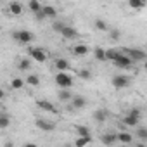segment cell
<instances>
[{
  "mask_svg": "<svg viewBox=\"0 0 147 147\" xmlns=\"http://www.w3.org/2000/svg\"><path fill=\"white\" fill-rule=\"evenodd\" d=\"M18 67H19L21 71H28V69L31 67V61H30V59H21V61L18 62Z\"/></svg>",
  "mask_w": 147,
  "mask_h": 147,
  "instance_id": "obj_26",
  "label": "cell"
},
{
  "mask_svg": "<svg viewBox=\"0 0 147 147\" xmlns=\"http://www.w3.org/2000/svg\"><path fill=\"white\" fill-rule=\"evenodd\" d=\"M61 35L64 36V38H67V40H75V38H78L80 36V33L73 28V26H67V24H64V28L61 30Z\"/></svg>",
  "mask_w": 147,
  "mask_h": 147,
  "instance_id": "obj_7",
  "label": "cell"
},
{
  "mask_svg": "<svg viewBox=\"0 0 147 147\" xmlns=\"http://www.w3.org/2000/svg\"><path fill=\"white\" fill-rule=\"evenodd\" d=\"M107 116H109V113H107L106 109H97V111L94 113V119H95L97 123H104V121L107 119Z\"/></svg>",
  "mask_w": 147,
  "mask_h": 147,
  "instance_id": "obj_15",
  "label": "cell"
},
{
  "mask_svg": "<svg viewBox=\"0 0 147 147\" xmlns=\"http://www.w3.org/2000/svg\"><path fill=\"white\" fill-rule=\"evenodd\" d=\"M78 78H82V80H92V71L90 69H80L78 71Z\"/></svg>",
  "mask_w": 147,
  "mask_h": 147,
  "instance_id": "obj_30",
  "label": "cell"
},
{
  "mask_svg": "<svg viewBox=\"0 0 147 147\" xmlns=\"http://www.w3.org/2000/svg\"><path fill=\"white\" fill-rule=\"evenodd\" d=\"M113 62H114V66H118V67H121V69H128V67H131V64H133V61H131L125 52H121Z\"/></svg>",
  "mask_w": 147,
  "mask_h": 147,
  "instance_id": "obj_5",
  "label": "cell"
},
{
  "mask_svg": "<svg viewBox=\"0 0 147 147\" xmlns=\"http://www.w3.org/2000/svg\"><path fill=\"white\" fill-rule=\"evenodd\" d=\"M128 5L135 11H140L145 7V0H128Z\"/></svg>",
  "mask_w": 147,
  "mask_h": 147,
  "instance_id": "obj_22",
  "label": "cell"
},
{
  "mask_svg": "<svg viewBox=\"0 0 147 147\" xmlns=\"http://www.w3.org/2000/svg\"><path fill=\"white\" fill-rule=\"evenodd\" d=\"M130 114H133L135 118H140V109H137V107H133V109L130 111Z\"/></svg>",
  "mask_w": 147,
  "mask_h": 147,
  "instance_id": "obj_36",
  "label": "cell"
},
{
  "mask_svg": "<svg viewBox=\"0 0 147 147\" xmlns=\"http://www.w3.org/2000/svg\"><path fill=\"white\" fill-rule=\"evenodd\" d=\"M100 142L106 144V145L116 144V133H106V135H102V137H100Z\"/></svg>",
  "mask_w": 147,
  "mask_h": 147,
  "instance_id": "obj_18",
  "label": "cell"
},
{
  "mask_svg": "<svg viewBox=\"0 0 147 147\" xmlns=\"http://www.w3.org/2000/svg\"><path fill=\"white\" fill-rule=\"evenodd\" d=\"M36 107H40L42 111L52 113V114H55V113H57V107H55L52 102H49V100H43V99H38V100H36Z\"/></svg>",
  "mask_w": 147,
  "mask_h": 147,
  "instance_id": "obj_8",
  "label": "cell"
},
{
  "mask_svg": "<svg viewBox=\"0 0 147 147\" xmlns=\"http://www.w3.org/2000/svg\"><path fill=\"white\" fill-rule=\"evenodd\" d=\"M24 85H26V82H24L23 78H12V80H11V88H12V90H21Z\"/></svg>",
  "mask_w": 147,
  "mask_h": 147,
  "instance_id": "obj_21",
  "label": "cell"
},
{
  "mask_svg": "<svg viewBox=\"0 0 147 147\" xmlns=\"http://www.w3.org/2000/svg\"><path fill=\"white\" fill-rule=\"evenodd\" d=\"M55 67H57L59 71H67V69H69V62H67L66 59H57V61H55Z\"/></svg>",
  "mask_w": 147,
  "mask_h": 147,
  "instance_id": "obj_25",
  "label": "cell"
},
{
  "mask_svg": "<svg viewBox=\"0 0 147 147\" xmlns=\"http://www.w3.org/2000/svg\"><path fill=\"white\" fill-rule=\"evenodd\" d=\"M55 83L61 88H71L73 87V76L69 75L67 71H59L55 75Z\"/></svg>",
  "mask_w": 147,
  "mask_h": 147,
  "instance_id": "obj_1",
  "label": "cell"
},
{
  "mask_svg": "<svg viewBox=\"0 0 147 147\" xmlns=\"http://www.w3.org/2000/svg\"><path fill=\"white\" fill-rule=\"evenodd\" d=\"M116 142H119V144H131L133 142V135L119 131V133H116Z\"/></svg>",
  "mask_w": 147,
  "mask_h": 147,
  "instance_id": "obj_13",
  "label": "cell"
},
{
  "mask_svg": "<svg viewBox=\"0 0 147 147\" xmlns=\"http://www.w3.org/2000/svg\"><path fill=\"white\" fill-rule=\"evenodd\" d=\"M95 28H97L99 31H109L107 23H106V21H102V19H97V21H95Z\"/></svg>",
  "mask_w": 147,
  "mask_h": 147,
  "instance_id": "obj_31",
  "label": "cell"
},
{
  "mask_svg": "<svg viewBox=\"0 0 147 147\" xmlns=\"http://www.w3.org/2000/svg\"><path fill=\"white\" fill-rule=\"evenodd\" d=\"M28 9L35 14V12H38L40 9H42V4H40V0H30L28 2Z\"/></svg>",
  "mask_w": 147,
  "mask_h": 147,
  "instance_id": "obj_24",
  "label": "cell"
},
{
  "mask_svg": "<svg viewBox=\"0 0 147 147\" xmlns=\"http://www.w3.org/2000/svg\"><path fill=\"white\" fill-rule=\"evenodd\" d=\"M76 133L80 135V137H87V135H90V130H88V126H83V125H76Z\"/></svg>",
  "mask_w": 147,
  "mask_h": 147,
  "instance_id": "obj_28",
  "label": "cell"
},
{
  "mask_svg": "<svg viewBox=\"0 0 147 147\" xmlns=\"http://www.w3.org/2000/svg\"><path fill=\"white\" fill-rule=\"evenodd\" d=\"M90 142H92V137H90V135H87V137H80V135H78V138H76L75 144H76L78 147H82V145H87V144H90Z\"/></svg>",
  "mask_w": 147,
  "mask_h": 147,
  "instance_id": "obj_29",
  "label": "cell"
},
{
  "mask_svg": "<svg viewBox=\"0 0 147 147\" xmlns=\"http://www.w3.org/2000/svg\"><path fill=\"white\" fill-rule=\"evenodd\" d=\"M28 54H30V57H31L33 61H36V62H45V61H47V54H45V50L40 49V47H31V49H28Z\"/></svg>",
  "mask_w": 147,
  "mask_h": 147,
  "instance_id": "obj_3",
  "label": "cell"
},
{
  "mask_svg": "<svg viewBox=\"0 0 147 147\" xmlns=\"http://www.w3.org/2000/svg\"><path fill=\"white\" fill-rule=\"evenodd\" d=\"M9 12H11L12 16H21V14H23V5H21L19 2H11V4H9Z\"/></svg>",
  "mask_w": 147,
  "mask_h": 147,
  "instance_id": "obj_14",
  "label": "cell"
},
{
  "mask_svg": "<svg viewBox=\"0 0 147 147\" xmlns=\"http://www.w3.org/2000/svg\"><path fill=\"white\" fill-rule=\"evenodd\" d=\"M138 119H140V118H135L133 114L128 113V114L123 118V123H125L126 126H137V125H138Z\"/></svg>",
  "mask_w": 147,
  "mask_h": 147,
  "instance_id": "obj_17",
  "label": "cell"
},
{
  "mask_svg": "<svg viewBox=\"0 0 147 147\" xmlns=\"http://www.w3.org/2000/svg\"><path fill=\"white\" fill-rule=\"evenodd\" d=\"M24 82H26L28 85H31V87H38V85H40V78H38L36 75H30Z\"/></svg>",
  "mask_w": 147,
  "mask_h": 147,
  "instance_id": "obj_27",
  "label": "cell"
},
{
  "mask_svg": "<svg viewBox=\"0 0 147 147\" xmlns=\"http://www.w3.org/2000/svg\"><path fill=\"white\" fill-rule=\"evenodd\" d=\"M35 19H36V21H43V19H47V18L43 16V12H42V9H40L38 12H35Z\"/></svg>",
  "mask_w": 147,
  "mask_h": 147,
  "instance_id": "obj_35",
  "label": "cell"
},
{
  "mask_svg": "<svg viewBox=\"0 0 147 147\" xmlns=\"http://www.w3.org/2000/svg\"><path fill=\"white\" fill-rule=\"evenodd\" d=\"M12 38H14L18 43L26 45V43H31V42H33L35 35H33L31 31H28V30H18V31H14V33H12Z\"/></svg>",
  "mask_w": 147,
  "mask_h": 147,
  "instance_id": "obj_2",
  "label": "cell"
},
{
  "mask_svg": "<svg viewBox=\"0 0 147 147\" xmlns=\"http://www.w3.org/2000/svg\"><path fill=\"white\" fill-rule=\"evenodd\" d=\"M109 36H111L113 40H119V36H121V31H119L118 28H114V30H109Z\"/></svg>",
  "mask_w": 147,
  "mask_h": 147,
  "instance_id": "obj_32",
  "label": "cell"
},
{
  "mask_svg": "<svg viewBox=\"0 0 147 147\" xmlns=\"http://www.w3.org/2000/svg\"><path fill=\"white\" fill-rule=\"evenodd\" d=\"M137 137L142 140H147V128H138L137 130Z\"/></svg>",
  "mask_w": 147,
  "mask_h": 147,
  "instance_id": "obj_33",
  "label": "cell"
},
{
  "mask_svg": "<svg viewBox=\"0 0 147 147\" xmlns=\"http://www.w3.org/2000/svg\"><path fill=\"white\" fill-rule=\"evenodd\" d=\"M52 28H54V31H57V33H61V30L64 28V23H61V21H57V23H54V24H52Z\"/></svg>",
  "mask_w": 147,
  "mask_h": 147,
  "instance_id": "obj_34",
  "label": "cell"
},
{
  "mask_svg": "<svg viewBox=\"0 0 147 147\" xmlns=\"http://www.w3.org/2000/svg\"><path fill=\"white\" fill-rule=\"evenodd\" d=\"M119 54H121L119 49H107V50H106V61H111V62H113Z\"/></svg>",
  "mask_w": 147,
  "mask_h": 147,
  "instance_id": "obj_20",
  "label": "cell"
},
{
  "mask_svg": "<svg viewBox=\"0 0 147 147\" xmlns=\"http://www.w3.org/2000/svg\"><path fill=\"white\" fill-rule=\"evenodd\" d=\"M111 83H113V87L118 88V90H119V88H126V87L130 85V78L125 76V75H116V76H113Z\"/></svg>",
  "mask_w": 147,
  "mask_h": 147,
  "instance_id": "obj_6",
  "label": "cell"
},
{
  "mask_svg": "<svg viewBox=\"0 0 147 147\" xmlns=\"http://www.w3.org/2000/svg\"><path fill=\"white\" fill-rule=\"evenodd\" d=\"M88 52H90V49H88V45H85V43H78V45L73 47V54L78 55V57H83V55H87Z\"/></svg>",
  "mask_w": 147,
  "mask_h": 147,
  "instance_id": "obj_11",
  "label": "cell"
},
{
  "mask_svg": "<svg viewBox=\"0 0 147 147\" xmlns=\"http://www.w3.org/2000/svg\"><path fill=\"white\" fill-rule=\"evenodd\" d=\"M94 55H95V59L100 61V62L106 61V50H104L102 47H95V49H94Z\"/></svg>",
  "mask_w": 147,
  "mask_h": 147,
  "instance_id": "obj_23",
  "label": "cell"
},
{
  "mask_svg": "<svg viewBox=\"0 0 147 147\" xmlns=\"http://www.w3.org/2000/svg\"><path fill=\"white\" fill-rule=\"evenodd\" d=\"M11 125V118L7 113H0V130H5Z\"/></svg>",
  "mask_w": 147,
  "mask_h": 147,
  "instance_id": "obj_19",
  "label": "cell"
},
{
  "mask_svg": "<svg viewBox=\"0 0 147 147\" xmlns=\"http://www.w3.org/2000/svg\"><path fill=\"white\" fill-rule=\"evenodd\" d=\"M42 12L49 19H55V16H57V9L52 7V5H42Z\"/></svg>",
  "mask_w": 147,
  "mask_h": 147,
  "instance_id": "obj_12",
  "label": "cell"
},
{
  "mask_svg": "<svg viewBox=\"0 0 147 147\" xmlns=\"http://www.w3.org/2000/svg\"><path fill=\"white\" fill-rule=\"evenodd\" d=\"M123 52H125L133 62H137V61H145V52H144L142 49H123Z\"/></svg>",
  "mask_w": 147,
  "mask_h": 147,
  "instance_id": "obj_4",
  "label": "cell"
},
{
  "mask_svg": "<svg viewBox=\"0 0 147 147\" xmlns=\"http://www.w3.org/2000/svg\"><path fill=\"white\" fill-rule=\"evenodd\" d=\"M35 125H36V128H40V130H43V131H52V130L55 128V123H52V121H49V119H43V118H38V119L35 121Z\"/></svg>",
  "mask_w": 147,
  "mask_h": 147,
  "instance_id": "obj_9",
  "label": "cell"
},
{
  "mask_svg": "<svg viewBox=\"0 0 147 147\" xmlns=\"http://www.w3.org/2000/svg\"><path fill=\"white\" fill-rule=\"evenodd\" d=\"M71 97H73V94L69 92V88H61V92L57 94V99L61 102H67V100H71Z\"/></svg>",
  "mask_w": 147,
  "mask_h": 147,
  "instance_id": "obj_16",
  "label": "cell"
},
{
  "mask_svg": "<svg viewBox=\"0 0 147 147\" xmlns=\"http://www.w3.org/2000/svg\"><path fill=\"white\" fill-rule=\"evenodd\" d=\"M71 106L75 107V109H82L87 106V99L83 95H73L71 97Z\"/></svg>",
  "mask_w": 147,
  "mask_h": 147,
  "instance_id": "obj_10",
  "label": "cell"
},
{
  "mask_svg": "<svg viewBox=\"0 0 147 147\" xmlns=\"http://www.w3.org/2000/svg\"><path fill=\"white\" fill-rule=\"evenodd\" d=\"M4 97H5V92H4L2 88H0V100H4Z\"/></svg>",
  "mask_w": 147,
  "mask_h": 147,
  "instance_id": "obj_37",
  "label": "cell"
}]
</instances>
